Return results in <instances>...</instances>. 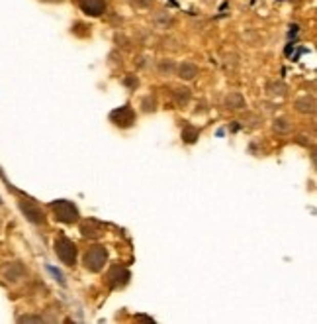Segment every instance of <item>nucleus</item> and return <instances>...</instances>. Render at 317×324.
Wrapping results in <instances>:
<instances>
[{
  "instance_id": "nucleus-1",
  "label": "nucleus",
  "mask_w": 317,
  "mask_h": 324,
  "mask_svg": "<svg viewBox=\"0 0 317 324\" xmlns=\"http://www.w3.org/2000/svg\"><path fill=\"white\" fill-rule=\"evenodd\" d=\"M49 208L53 211L55 218L59 220V222L63 224H73L78 220V208L77 204H73L71 201H65V199H61V201H53L49 204Z\"/></svg>"
},
{
  "instance_id": "nucleus-2",
  "label": "nucleus",
  "mask_w": 317,
  "mask_h": 324,
  "mask_svg": "<svg viewBox=\"0 0 317 324\" xmlns=\"http://www.w3.org/2000/svg\"><path fill=\"white\" fill-rule=\"evenodd\" d=\"M55 254L57 257L69 265V268H73L75 263H77V246H75V242L73 240H69L67 236H59L57 240H55Z\"/></svg>"
},
{
  "instance_id": "nucleus-3",
  "label": "nucleus",
  "mask_w": 317,
  "mask_h": 324,
  "mask_svg": "<svg viewBox=\"0 0 317 324\" xmlns=\"http://www.w3.org/2000/svg\"><path fill=\"white\" fill-rule=\"evenodd\" d=\"M106 261H108V252H106L104 246H92L87 254H84V257H82V263H84V268H87L90 273L102 271L104 265H106Z\"/></svg>"
},
{
  "instance_id": "nucleus-4",
  "label": "nucleus",
  "mask_w": 317,
  "mask_h": 324,
  "mask_svg": "<svg viewBox=\"0 0 317 324\" xmlns=\"http://www.w3.org/2000/svg\"><path fill=\"white\" fill-rule=\"evenodd\" d=\"M18 206H20V211H22V214L30 220L32 224H35V226H41V224H45V214L44 211L35 204V202L32 201H18Z\"/></svg>"
},
{
  "instance_id": "nucleus-5",
  "label": "nucleus",
  "mask_w": 317,
  "mask_h": 324,
  "mask_svg": "<svg viewBox=\"0 0 317 324\" xmlns=\"http://www.w3.org/2000/svg\"><path fill=\"white\" fill-rule=\"evenodd\" d=\"M110 120L116 124V126H120V128H132L133 124H135V112L130 104H125V106H120V108H116V110L110 114Z\"/></svg>"
},
{
  "instance_id": "nucleus-6",
  "label": "nucleus",
  "mask_w": 317,
  "mask_h": 324,
  "mask_svg": "<svg viewBox=\"0 0 317 324\" xmlns=\"http://www.w3.org/2000/svg\"><path fill=\"white\" fill-rule=\"evenodd\" d=\"M130 279H132V275H130V271L123 268V265H112V269L108 271L110 289H120V287H125Z\"/></svg>"
},
{
  "instance_id": "nucleus-7",
  "label": "nucleus",
  "mask_w": 317,
  "mask_h": 324,
  "mask_svg": "<svg viewBox=\"0 0 317 324\" xmlns=\"http://www.w3.org/2000/svg\"><path fill=\"white\" fill-rule=\"evenodd\" d=\"M78 8L84 12L87 16L98 18V16H102L106 12L108 2L106 0H78Z\"/></svg>"
},
{
  "instance_id": "nucleus-8",
  "label": "nucleus",
  "mask_w": 317,
  "mask_h": 324,
  "mask_svg": "<svg viewBox=\"0 0 317 324\" xmlns=\"http://www.w3.org/2000/svg\"><path fill=\"white\" fill-rule=\"evenodd\" d=\"M80 234H82V238H88V240H96L104 234V224L94 220V218H88L80 226Z\"/></svg>"
},
{
  "instance_id": "nucleus-9",
  "label": "nucleus",
  "mask_w": 317,
  "mask_h": 324,
  "mask_svg": "<svg viewBox=\"0 0 317 324\" xmlns=\"http://www.w3.org/2000/svg\"><path fill=\"white\" fill-rule=\"evenodd\" d=\"M2 275H4L6 281L16 283V281H20L26 275V268L22 265V261H10V263H6L2 268Z\"/></svg>"
},
{
  "instance_id": "nucleus-10",
  "label": "nucleus",
  "mask_w": 317,
  "mask_h": 324,
  "mask_svg": "<svg viewBox=\"0 0 317 324\" xmlns=\"http://www.w3.org/2000/svg\"><path fill=\"white\" fill-rule=\"evenodd\" d=\"M176 71H178V77L184 79V81H192V79L198 75V65L196 63H190V61H184V63H180L178 67H176Z\"/></svg>"
},
{
  "instance_id": "nucleus-11",
  "label": "nucleus",
  "mask_w": 317,
  "mask_h": 324,
  "mask_svg": "<svg viewBox=\"0 0 317 324\" xmlns=\"http://www.w3.org/2000/svg\"><path fill=\"white\" fill-rule=\"evenodd\" d=\"M295 110L300 114H313L315 112V101L307 99V97H300V99H295Z\"/></svg>"
},
{
  "instance_id": "nucleus-12",
  "label": "nucleus",
  "mask_w": 317,
  "mask_h": 324,
  "mask_svg": "<svg viewBox=\"0 0 317 324\" xmlns=\"http://www.w3.org/2000/svg\"><path fill=\"white\" fill-rule=\"evenodd\" d=\"M173 97H175V102L178 106H186L190 102V99H192V92H190L188 87H178V89L173 90Z\"/></svg>"
},
{
  "instance_id": "nucleus-13",
  "label": "nucleus",
  "mask_w": 317,
  "mask_h": 324,
  "mask_svg": "<svg viewBox=\"0 0 317 324\" xmlns=\"http://www.w3.org/2000/svg\"><path fill=\"white\" fill-rule=\"evenodd\" d=\"M157 71H159V75H175L176 71V63L173 59H159V63H157Z\"/></svg>"
},
{
  "instance_id": "nucleus-14",
  "label": "nucleus",
  "mask_w": 317,
  "mask_h": 324,
  "mask_svg": "<svg viewBox=\"0 0 317 324\" xmlns=\"http://www.w3.org/2000/svg\"><path fill=\"white\" fill-rule=\"evenodd\" d=\"M266 92L270 97H284L286 92H288V87H286L282 81H272V83L266 85Z\"/></svg>"
},
{
  "instance_id": "nucleus-15",
  "label": "nucleus",
  "mask_w": 317,
  "mask_h": 324,
  "mask_svg": "<svg viewBox=\"0 0 317 324\" xmlns=\"http://www.w3.org/2000/svg\"><path fill=\"white\" fill-rule=\"evenodd\" d=\"M225 104H227V108L239 110V108L245 106V99H243V94H241V92H229V94H227V99H225Z\"/></svg>"
},
{
  "instance_id": "nucleus-16",
  "label": "nucleus",
  "mask_w": 317,
  "mask_h": 324,
  "mask_svg": "<svg viewBox=\"0 0 317 324\" xmlns=\"http://www.w3.org/2000/svg\"><path fill=\"white\" fill-rule=\"evenodd\" d=\"M198 136H200V130H198L196 126L186 124L184 128H182V140H184L186 144H194V142H198Z\"/></svg>"
},
{
  "instance_id": "nucleus-17",
  "label": "nucleus",
  "mask_w": 317,
  "mask_h": 324,
  "mask_svg": "<svg viewBox=\"0 0 317 324\" xmlns=\"http://www.w3.org/2000/svg\"><path fill=\"white\" fill-rule=\"evenodd\" d=\"M155 24L159 26V28H168V26H173L175 20H173V16L171 14H166V12H159L157 16H155Z\"/></svg>"
},
{
  "instance_id": "nucleus-18",
  "label": "nucleus",
  "mask_w": 317,
  "mask_h": 324,
  "mask_svg": "<svg viewBox=\"0 0 317 324\" xmlns=\"http://www.w3.org/2000/svg\"><path fill=\"white\" fill-rule=\"evenodd\" d=\"M274 130L280 132V134H286V132L292 130V122H290L288 118H276V120H274Z\"/></svg>"
},
{
  "instance_id": "nucleus-19",
  "label": "nucleus",
  "mask_w": 317,
  "mask_h": 324,
  "mask_svg": "<svg viewBox=\"0 0 317 324\" xmlns=\"http://www.w3.org/2000/svg\"><path fill=\"white\" fill-rule=\"evenodd\" d=\"M143 112H153L155 110V99L151 97H147V99H143Z\"/></svg>"
},
{
  "instance_id": "nucleus-20",
  "label": "nucleus",
  "mask_w": 317,
  "mask_h": 324,
  "mask_svg": "<svg viewBox=\"0 0 317 324\" xmlns=\"http://www.w3.org/2000/svg\"><path fill=\"white\" fill-rule=\"evenodd\" d=\"M49 273H51V275H53L55 279L59 281V283H61V285H65V277H63V273H61V271H59V269H55V268H51V265H49Z\"/></svg>"
},
{
  "instance_id": "nucleus-21",
  "label": "nucleus",
  "mask_w": 317,
  "mask_h": 324,
  "mask_svg": "<svg viewBox=\"0 0 317 324\" xmlns=\"http://www.w3.org/2000/svg\"><path fill=\"white\" fill-rule=\"evenodd\" d=\"M18 320H22V322H41L45 318L44 316H28V314H26V316H20Z\"/></svg>"
},
{
  "instance_id": "nucleus-22",
  "label": "nucleus",
  "mask_w": 317,
  "mask_h": 324,
  "mask_svg": "<svg viewBox=\"0 0 317 324\" xmlns=\"http://www.w3.org/2000/svg\"><path fill=\"white\" fill-rule=\"evenodd\" d=\"M123 83H125L128 87H132V89H135V87L139 85V81H137V77H135V75H130V77H125V79H123Z\"/></svg>"
},
{
  "instance_id": "nucleus-23",
  "label": "nucleus",
  "mask_w": 317,
  "mask_h": 324,
  "mask_svg": "<svg viewBox=\"0 0 317 324\" xmlns=\"http://www.w3.org/2000/svg\"><path fill=\"white\" fill-rule=\"evenodd\" d=\"M41 2H63V0H41Z\"/></svg>"
},
{
  "instance_id": "nucleus-24",
  "label": "nucleus",
  "mask_w": 317,
  "mask_h": 324,
  "mask_svg": "<svg viewBox=\"0 0 317 324\" xmlns=\"http://www.w3.org/2000/svg\"><path fill=\"white\" fill-rule=\"evenodd\" d=\"M0 204H2V199H0Z\"/></svg>"
}]
</instances>
